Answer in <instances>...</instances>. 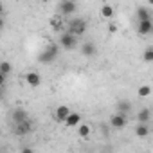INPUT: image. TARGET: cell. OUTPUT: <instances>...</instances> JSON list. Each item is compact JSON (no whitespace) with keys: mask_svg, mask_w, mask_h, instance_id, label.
Instances as JSON below:
<instances>
[{"mask_svg":"<svg viewBox=\"0 0 153 153\" xmlns=\"http://www.w3.org/2000/svg\"><path fill=\"white\" fill-rule=\"evenodd\" d=\"M72 112H70V108L67 106V105H61V106H58L56 110H54V119L56 121H59V123H65L67 119H68V115H70Z\"/></svg>","mask_w":153,"mask_h":153,"instance_id":"5","label":"cell"},{"mask_svg":"<svg viewBox=\"0 0 153 153\" xmlns=\"http://www.w3.org/2000/svg\"><path fill=\"white\" fill-rule=\"evenodd\" d=\"M126 123H128V119H126V115H123V114H115V115H112V117H110V126H112V128H115V130L124 128V126H126Z\"/></svg>","mask_w":153,"mask_h":153,"instance_id":"7","label":"cell"},{"mask_svg":"<svg viewBox=\"0 0 153 153\" xmlns=\"http://www.w3.org/2000/svg\"><path fill=\"white\" fill-rule=\"evenodd\" d=\"M79 121H81V115H79L78 112H72V114L68 115V119L65 121V124H67L68 128H72V126H78V124H79Z\"/></svg>","mask_w":153,"mask_h":153,"instance_id":"16","label":"cell"},{"mask_svg":"<svg viewBox=\"0 0 153 153\" xmlns=\"http://www.w3.org/2000/svg\"><path fill=\"white\" fill-rule=\"evenodd\" d=\"M99 15H101L103 18H106V20H112L114 15H115V11H114V7H112L110 4H103L101 9H99Z\"/></svg>","mask_w":153,"mask_h":153,"instance_id":"11","label":"cell"},{"mask_svg":"<svg viewBox=\"0 0 153 153\" xmlns=\"http://www.w3.org/2000/svg\"><path fill=\"white\" fill-rule=\"evenodd\" d=\"M139 97H148L149 94H151V87H148V85H142L140 88H139Z\"/></svg>","mask_w":153,"mask_h":153,"instance_id":"20","label":"cell"},{"mask_svg":"<svg viewBox=\"0 0 153 153\" xmlns=\"http://www.w3.org/2000/svg\"><path fill=\"white\" fill-rule=\"evenodd\" d=\"M81 52H83L87 58H90V56L96 54V45H94L92 42H85V43L81 45Z\"/></svg>","mask_w":153,"mask_h":153,"instance_id":"14","label":"cell"},{"mask_svg":"<svg viewBox=\"0 0 153 153\" xmlns=\"http://www.w3.org/2000/svg\"><path fill=\"white\" fill-rule=\"evenodd\" d=\"M51 25L54 31H63V22H61V16H52L51 18Z\"/></svg>","mask_w":153,"mask_h":153,"instance_id":"19","label":"cell"},{"mask_svg":"<svg viewBox=\"0 0 153 153\" xmlns=\"http://www.w3.org/2000/svg\"><path fill=\"white\" fill-rule=\"evenodd\" d=\"M25 81L29 83V87L36 88V87H40L42 78H40V74H38V72H27V74H25Z\"/></svg>","mask_w":153,"mask_h":153,"instance_id":"9","label":"cell"},{"mask_svg":"<svg viewBox=\"0 0 153 153\" xmlns=\"http://www.w3.org/2000/svg\"><path fill=\"white\" fill-rule=\"evenodd\" d=\"M67 33L74 34V36H83L87 33V22L83 18H72L68 22V27H67Z\"/></svg>","mask_w":153,"mask_h":153,"instance_id":"1","label":"cell"},{"mask_svg":"<svg viewBox=\"0 0 153 153\" xmlns=\"http://www.w3.org/2000/svg\"><path fill=\"white\" fill-rule=\"evenodd\" d=\"M9 74H11V63L9 61H2V63H0V76H2L0 79H2V83L6 81V78Z\"/></svg>","mask_w":153,"mask_h":153,"instance_id":"15","label":"cell"},{"mask_svg":"<svg viewBox=\"0 0 153 153\" xmlns=\"http://www.w3.org/2000/svg\"><path fill=\"white\" fill-rule=\"evenodd\" d=\"M22 153H34L31 148H22Z\"/></svg>","mask_w":153,"mask_h":153,"instance_id":"24","label":"cell"},{"mask_svg":"<svg viewBox=\"0 0 153 153\" xmlns=\"http://www.w3.org/2000/svg\"><path fill=\"white\" fill-rule=\"evenodd\" d=\"M56 58H58V45L56 43H49L47 49L38 54V61L40 63H52Z\"/></svg>","mask_w":153,"mask_h":153,"instance_id":"2","label":"cell"},{"mask_svg":"<svg viewBox=\"0 0 153 153\" xmlns=\"http://www.w3.org/2000/svg\"><path fill=\"white\" fill-rule=\"evenodd\" d=\"M31 130H33V123L27 119V121H24V123H20V124H16V126H15V135L24 137V135H29V133H31Z\"/></svg>","mask_w":153,"mask_h":153,"instance_id":"6","label":"cell"},{"mask_svg":"<svg viewBox=\"0 0 153 153\" xmlns=\"http://www.w3.org/2000/svg\"><path fill=\"white\" fill-rule=\"evenodd\" d=\"M108 33H112V34H114V33H117V25H115L114 22H110V24H108Z\"/></svg>","mask_w":153,"mask_h":153,"instance_id":"23","label":"cell"},{"mask_svg":"<svg viewBox=\"0 0 153 153\" xmlns=\"http://www.w3.org/2000/svg\"><path fill=\"white\" fill-rule=\"evenodd\" d=\"M78 133H79L81 137H88V135H90V126H88V124H81V126L78 128Z\"/></svg>","mask_w":153,"mask_h":153,"instance_id":"21","label":"cell"},{"mask_svg":"<svg viewBox=\"0 0 153 153\" xmlns=\"http://www.w3.org/2000/svg\"><path fill=\"white\" fill-rule=\"evenodd\" d=\"M137 20L139 22H146V20H151V13H149V9H146V7H137Z\"/></svg>","mask_w":153,"mask_h":153,"instance_id":"13","label":"cell"},{"mask_svg":"<svg viewBox=\"0 0 153 153\" xmlns=\"http://www.w3.org/2000/svg\"><path fill=\"white\" fill-rule=\"evenodd\" d=\"M76 9H78V6H76L74 2H68V0H65V2H59L58 4V11H59V16H67V15H74Z\"/></svg>","mask_w":153,"mask_h":153,"instance_id":"4","label":"cell"},{"mask_svg":"<svg viewBox=\"0 0 153 153\" xmlns=\"http://www.w3.org/2000/svg\"><path fill=\"white\" fill-rule=\"evenodd\" d=\"M148 133H149V126H148V124H140V123H139V124H137V128H135V135H137V137H146Z\"/></svg>","mask_w":153,"mask_h":153,"instance_id":"18","label":"cell"},{"mask_svg":"<svg viewBox=\"0 0 153 153\" xmlns=\"http://www.w3.org/2000/svg\"><path fill=\"white\" fill-rule=\"evenodd\" d=\"M137 33H139V34H142V36L151 34V33H153V22H151V20L139 22V25H137Z\"/></svg>","mask_w":153,"mask_h":153,"instance_id":"8","label":"cell"},{"mask_svg":"<svg viewBox=\"0 0 153 153\" xmlns=\"http://www.w3.org/2000/svg\"><path fill=\"white\" fill-rule=\"evenodd\" d=\"M59 45H61L63 49H67V51L76 49V45H78V36H74V34H70V33H63V34L59 36Z\"/></svg>","mask_w":153,"mask_h":153,"instance_id":"3","label":"cell"},{"mask_svg":"<svg viewBox=\"0 0 153 153\" xmlns=\"http://www.w3.org/2000/svg\"><path fill=\"white\" fill-rule=\"evenodd\" d=\"M130 110H131V103H130V101H119V103H117V114L128 115Z\"/></svg>","mask_w":153,"mask_h":153,"instance_id":"17","label":"cell"},{"mask_svg":"<svg viewBox=\"0 0 153 153\" xmlns=\"http://www.w3.org/2000/svg\"><path fill=\"white\" fill-rule=\"evenodd\" d=\"M29 117H27V112L24 110V108H15V112H13V121H15V124H20V123H24V121H27Z\"/></svg>","mask_w":153,"mask_h":153,"instance_id":"10","label":"cell"},{"mask_svg":"<svg viewBox=\"0 0 153 153\" xmlns=\"http://www.w3.org/2000/svg\"><path fill=\"white\" fill-rule=\"evenodd\" d=\"M149 119H151V112H149L148 108L139 110V114H137V121H139L140 124H148V123H149Z\"/></svg>","mask_w":153,"mask_h":153,"instance_id":"12","label":"cell"},{"mask_svg":"<svg viewBox=\"0 0 153 153\" xmlns=\"http://www.w3.org/2000/svg\"><path fill=\"white\" fill-rule=\"evenodd\" d=\"M142 59H144L146 63H151V61H153V49H146L144 54H142Z\"/></svg>","mask_w":153,"mask_h":153,"instance_id":"22","label":"cell"}]
</instances>
